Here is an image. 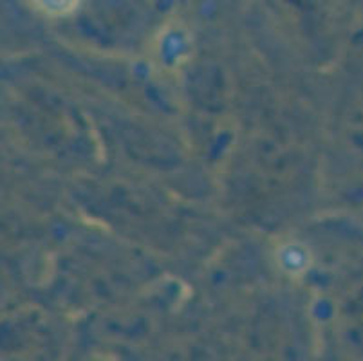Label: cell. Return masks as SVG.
Returning <instances> with one entry per match:
<instances>
[{
	"label": "cell",
	"instance_id": "obj_1",
	"mask_svg": "<svg viewBox=\"0 0 363 361\" xmlns=\"http://www.w3.org/2000/svg\"><path fill=\"white\" fill-rule=\"evenodd\" d=\"M35 8L49 16H65L74 11L80 0H31Z\"/></svg>",
	"mask_w": 363,
	"mask_h": 361
}]
</instances>
